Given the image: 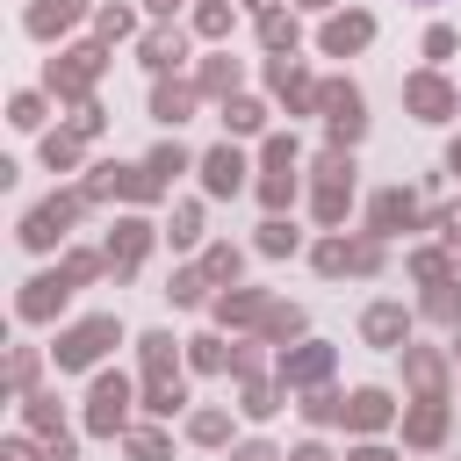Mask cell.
<instances>
[{
  "label": "cell",
  "instance_id": "6da1fadb",
  "mask_svg": "<svg viewBox=\"0 0 461 461\" xmlns=\"http://www.w3.org/2000/svg\"><path fill=\"white\" fill-rule=\"evenodd\" d=\"M108 346H122V324L115 317H79L72 331H58V346H50V360L72 375V367H94Z\"/></svg>",
  "mask_w": 461,
  "mask_h": 461
},
{
  "label": "cell",
  "instance_id": "7a4b0ae2",
  "mask_svg": "<svg viewBox=\"0 0 461 461\" xmlns=\"http://www.w3.org/2000/svg\"><path fill=\"white\" fill-rule=\"evenodd\" d=\"M79 209H86V194H50L43 209H29V216H22V245H29V252H50Z\"/></svg>",
  "mask_w": 461,
  "mask_h": 461
},
{
  "label": "cell",
  "instance_id": "3957f363",
  "mask_svg": "<svg viewBox=\"0 0 461 461\" xmlns=\"http://www.w3.org/2000/svg\"><path fill=\"white\" fill-rule=\"evenodd\" d=\"M122 418H130V382H122V375H94L86 432H122Z\"/></svg>",
  "mask_w": 461,
  "mask_h": 461
},
{
  "label": "cell",
  "instance_id": "277c9868",
  "mask_svg": "<svg viewBox=\"0 0 461 461\" xmlns=\"http://www.w3.org/2000/svg\"><path fill=\"white\" fill-rule=\"evenodd\" d=\"M65 295H72V274L58 267V274H36V281L22 288V303H14V310H22V324H43L50 310H65Z\"/></svg>",
  "mask_w": 461,
  "mask_h": 461
},
{
  "label": "cell",
  "instance_id": "5b68a950",
  "mask_svg": "<svg viewBox=\"0 0 461 461\" xmlns=\"http://www.w3.org/2000/svg\"><path fill=\"white\" fill-rule=\"evenodd\" d=\"M202 187H209V194H238V187H245V151H238V144H216V151L202 158Z\"/></svg>",
  "mask_w": 461,
  "mask_h": 461
},
{
  "label": "cell",
  "instance_id": "8992f818",
  "mask_svg": "<svg viewBox=\"0 0 461 461\" xmlns=\"http://www.w3.org/2000/svg\"><path fill=\"white\" fill-rule=\"evenodd\" d=\"M324 115H331V137H339V144H353V137L367 130V115H360V94H353V86H324Z\"/></svg>",
  "mask_w": 461,
  "mask_h": 461
},
{
  "label": "cell",
  "instance_id": "52a82bcc",
  "mask_svg": "<svg viewBox=\"0 0 461 461\" xmlns=\"http://www.w3.org/2000/svg\"><path fill=\"white\" fill-rule=\"evenodd\" d=\"M360 331H367V346H396V339L411 331V310H403V303H375V310L360 317Z\"/></svg>",
  "mask_w": 461,
  "mask_h": 461
},
{
  "label": "cell",
  "instance_id": "ba28073f",
  "mask_svg": "<svg viewBox=\"0 0 461 461\" xmlns=\"http://www.w3.org/2000/svg\"><path fill=\"white\" fill-rule=\"evenodd\" d=\"M367 36H375V22H367V14H331V22H324V50H331V58L360 50Z\"/></svg>",
  "mask_w": 461,
  "mask_h": 461
},
{
  "label": "cell",
  "instance_id": "9c48e42d",
  "mask_svg": "<svg viewBox=\"0 0 461 461\" xmlns=\"http://www.w3.org/2000/svg\"><path fill=\"white\" fill-rule=\"evenodd\" d=\"M403 101H411V108H418L425 122H439V115L454 108V94H447V79H432V72H418V79L403 86Z\"/></svg>",
  "mask_w": 461,
  "mask_h": 461
},
{
  "label": "cell",
  "instance_id": "30bf717a",
  "mask_svg": "<svg viewBox=\"0 0 461 461\" xmlns=\"http://www.w3.org/2000/svg\"><path fill=\"white\" fill-rule=\"evenodd\" d=\"M144 245H151V230H144V223H115V238H108V267H115V274H130V267L144 259Z\"/></svg>",
  "mask_w": 461,
  "mask_h": 461
},
{
  "label": "cell",
  "instance_id": "8fae6325",
  "mask_svg": "<svg viewBox=\"0 0 461 461\" xmlns=\"http://www.w3.org/2000/svg\"><path fill=\"white\" fill-rule=\"evenodd\" d=\"M94 72H101V50H72L65 65H50V86L79 94V86H94Z\"/></svg>",
  "mask_w": 461,
  "mask_h": 461
},
{
  "label": "cell",
  "instance_id": "7c38bea8",
  "mask_svg": "<svg viewBox=\"0 0 461 461\" xmlns=\"http://www.w3.org/2000/svg\"><path fill=\"white\" fill-rule=\"evenodd\" d=\"M346 425H360V432L389 425V396H382V389H353V396H346Z\"/></svg>",
  "mask_w": 461,
  "mask_h": 461
},
{
  "label": "cell",
  "instance_id": "4fadbf2b",
  "mask_svg": "<svg viewBox=\"0 0 461 461\" xmlns=\"http://www.w3.org/2000/svg\"><path fill=\"white\" fill-rule=\"evenodd\" d=\"M418 223V202L403 194V187H389L382 202H375V230H411Z\"/></svg>",
  "mask_w": 461,
  "mask_h": 461
},
{
  "label": "cell",
  "instance_id": "5bb4252c",
  "mask_svg": "<svg viewBox=\"0 0 461 461\" xmlns=\"http://www.w3.org/2000/svg\"><path fill=\"white\" fill-rule=\"evenodd\" d=\"M65 22H79V0H36L29 7V36H58Z\"/></svg>",
  "mask_w": 461,
  "mask_h": 461
},
{
  "label": "cell",
  "instance_id": "9a60e30c",
  "mask_svg": "<svg viewBox=\"0 0 461 461\" xmlns=\"http://www.w3.org/2000/svg\"><path fill=\"white\" fill-rule=\"evenodd\" d=\"M180 58H187L180 29H158V36H144V65H151V72H166V65H180Z\"/></svg>",
  "mask_w": 461,
  "mask_h": 461
},
{
  "label": "cell",
  "instance_id": "2e32d148",
  "mask_svg": "<svg viewBox=\"0 0 461 461\" xmlns=\"http://www.w3.org/2000/svg\"><path fill=\"white\" fill-rule=\"evenodd\" d=\"M324 367H331V353H324V346H303V353L281 360V382H317Z\"/></svg>",
  "mask_w": 461,
  "mask_h": 461
},
{
  "label": "cell",
  "instance_id": "e0dca14e",
  "mask_svg": "<svg viewBox=\"0 0 461 461\" xmlns=\"http://www.w3.org/2000/svg\"><path fill=\"white\" fill-rule=\"evenodd\" d=\"M187 108H194V86H158L151 94V115L158 122H187Z\"/></svg>",
  "mask_w": 461,
  "mask_h": 461
},
{
  "label": "cell",
  "instance_id": "ac0fdd59",
  "mask_svg": "<svg viewBox=\"0 0 461 461\" xmlns=\"http://www.w3.org/2000/svg\"><path fill=\"white\" fill-rule=\"evenodd\" d=\"M418 447H432L439 432H447V411H439V396H425V411H411V425H403Z\"/></svg>",
  "mask_w": 461,
  "mask_h": 461
},
{
  "label": "cell",
  "instance_id": "d6986e66",
  "mask_svg": "<svg viewBox=\"0 0 461 461\" xmlns=\"http://www.w3.org/2000/svg\"><path fill=\"white\" fill-rule=\"evenodd\" d=\"M144 396H151V403H144L151 418H173V411H180V382H173V375H151V389H144Z\"/></svg>",
  "mask_w": 461,
  "mask_h": 461
},
{
  "label": "cell",
  "instance_id": "ffe728a7",
  "mask_svg": "<svg viewBox=\"0 0 461 461\" xmlns=\"http://www.w3.org/2000/svg\"><path fill=\"white\" fill-rule=\"evenodd\" d=\"M72 158H79V137H43V166L50 173H65Z\"/></svg>",
  "mask_w": 461,
  "mask_h": 461
},
{
  "label": "cell",
  "instance_id": "44dd1931",
  "mask_svg": "<svg viewBox=\"0 0 461 461\" xmlns=\"http://www.w3.org/2000/svg\"><path fill=\"white\" fill-rule=\"evenodd\" d=\"M166 238H173V245H194V238H202V209H173Z\"/></svg>",
  "mask_w": 461,
  "mask_h": 461
},
{
  "label": "cell",
  "instance_id": "7402d4cb",
  "mask_svg": "<svg viewBox=\"0 0 461 461\" xmlns=\"http://www.w3.org/2000/svg\"><path fill=\"white\" fill-rule=\"evenodd\" d=\"M144 367H151V375L173 367V339H166V331H144Z\"/></svg>",
  "mask_w": 461,
  "mask_h": 461
},
{
  "label": "cell",
  "instance_id": "603a6c76",
  "mask_svg": "<svg viewBox=\"0 0 461 461\" xmlns=\"http://www.w3.org/2000/svg\"><path fill=\"white\" fill-rule=\"evenodd\" d=\"M187 432H194L202 447H216V439L230 432V418H223V411H194V425H187Z\"/></svg>",
  "mask_w": 461,
  "mask_h": 461
},
{
  "label": "cell",
  "instance_id": "cb8c5ba5",
  "mask_svg": "<svg viewBox=\"0 0 461 461\" xmlns=\"http://www.w3.org/2000/svg\"><path fill=\"white\" fill-rule=\"evenodd\" d=\"M259 36H267L274 50H281V43L295 50V22H288V14H259Z\"/></svg>",
  "mask_w": 461,
  "mask_h": 461
},
{
  "label": "cell",
  "instance_id": "d4e9b609",
  "mask_svg": "<svg viewBox=\"0 0 461 461\" xmlns=\"http://www.w3.org/2000/svg\"><path fill=\"white\" fill-rule=\"evenodd\" d=\"M223 122H230V130L245 137V130H259L267 115H259V101H230V108H223Z\"/></svg>",
  "mask_w": 461,
  "mask_h": 461
},
{
  "label": "cell",
  "instance_id": "484cf974",
  "mask_svg": "<svg viewBox=\"0 0 461 461\" xmlns=\"http://www.w3.org/2000/svg\"><path fill=\"white\" fill-rule=\"evenodd\" d=\"M259 252H295V230L274 216V223H259Z\"/></svg>",
  "mask_w": 461,
  "mask_h": 461
},
{
  "label": "cell",
  "instance_id": "4316f807",
  "mask_svg": "<svg viewBox=\"0 0 461 461\" xmlns=\"http://www.w3.org/2000/svg\"><path fill=\"white\" fill-rule=\"evenodd\" d=\"M202 274H209V281H238V252H230V245H216V252L202 259Z\"/></svg>",
  "mask_w": 461,
  "mask_h": 461
},
{
  "label": "cell",
  "instance_id": "83f0119b",
  "mask_svg": "<svg viewBox=\"0 0 461 461\" xmlns=\"http://www.w3.org/2000/svg\"><path fill=\"white\" fill-rule=\"evenodd\" d=\"M223 86H238V65H223V58L202 65V94H223Z\"/></svg>",
  "mask_w": 461,
  "mask_h": 461
},
{
  "label": "cell",
  "instance_id": "f1b7e54d",
  "mask_svg": "<svg viewBox=\"0 0 461 461\" xmlns=\"http://www.w3.org/2000/svg\"><path fill=\"white\" fill-rule=\"evenodd\" d=\"M7 122H14V130H36V122H43V101H36V94H14V115H7Z\"/></svg>",
  "mask_w": 461,
  "mask_h": 461
},
{
  "label": "cell",
  "instance_id": "f546056e",
  "mask_svg": "<svg viewBox=\"0 0 461 461\" xmlns=\"http://www.w3.org/2000/svg\"><path fill=\"white\" fill-rule=\"evenodd\" d=\"M180 166H187V151H180V144H166V151H151V180H173Z\"/></svg>",
  "mask_w": 461,
  "mask_h": 461
},
{
  "label": "cell",
  "instance_id": "4dcf8cb0",
  "mask_svg": "<svg viewBox=\"0 0 461 461\" xmlns=\"http://www.w3.org/2000/svg\"><path fill=\"white\" fill-rule=\"evenodd\" d=\"M303 418H310V425H331V418H346V403H339V396H310Z\"/></svg>",
  "mask_w": 461,
  "mask_h": 461
},
{
  "label": "cell",
  "instance_id": "1f68e13d",
  "mask_svg": "<svg viewBox=\"0 0 461 461\" xmlns=\"http://www.w3.org/2000/svg\"><path fill=\"white\" fill-rule=\"evenodd\" d=\"M130 461H166V439L158 432H130Z\"/></svg>",
  "mask_w": 461,
  "mask_h": 461
},
{
  "label": "cell",
  "instance_id": "d6a6232c",
  "mask_svg": "<svg viewBox=\"0 0 461 461\" xmlns=\"http://www.w3.org/2000/svg\"><path fill=\"white\" fill-rule=\"evenodd\" d=\"M194 22H202V36H223V29H230V7H223V0H209Z\"/></svg>",
  "mask_w": 461,
  "mask_h": 461
},
{
  "label": "cell",
  "instance_id": "836d02e7",
  "mask_svg": "<svg viewBox=\"0 0 461 461\" xmlns=\"http://www.w3.org/2000/svg\"><path fill=\"white\" fill-rule=\"evenodd\" d=\"M202 281H209V274H173L166 295H173V303H202Z\"/></svg>",
  "mask_w": 461,
  "mask_h": 461
},
{
  "label": "cell",
  "instance_id": "e575fe53",
  "mask_svg": "<svg viewBox=\"0 0 461 461\" xmlns=\"http://www.w3.org/2000/svg\"><path fill=\"white\" fill-rule=\"evenodd\" d=\"M425 58H454V29H447V22L425 29Z\"/></svg>",
  "mask_w": 461,
  "mask_h": 461
},
{
  "label": "cell",
  "instance_id": "d590c367",
  "mask_svg": "<svg viewBox=\"0 0 461 461\" xmlns=\"http://www.w3.org/2000/svg\"><path fill=\"white\" fill-rule=\"evenodd\" d=\"M259 194H267V202H274V209H281V202H288V194H295V173H267V187H259Z\"/></svg>",
  "mask_w": 461,
  "mask_h": 461
},
{
  "label": "cell",
  "instance_id": "8d00e7d4",
  "mask_svg": "<svg viewBox=\"0 0 461 461\" xmlns=\"http://www.w3.org/2000/svg\"><path fill=\"white\" fill-rule=\"evenodd\" d=\"M194 367H223V339H194Z\"/></svg>",
  "mask_w": 461,
  "mask_h": 461
},
{
  "label": "cell",
  "instance_id": "74e56055",
  "mask_svg": "<svg viewBox=\"0 0 461 461\" xmlns=\"http://www.w3.org/2000/svg\"><path fill=\"white\" fill-rule=\"evenodd\" d=\"M267 411H274V389L252 382V389H245V418H267Z\"/></svg>",
  "mask_w": 461,
  "mask_h": 461
},
{
  "label": "cell",
  "instance_id": "f35d334b",
  "mask_svg": "<svg viewBox=\"0 0 461 461\" xmlns=\"http://www.w3.org/2000/svg\"><path fill=\"white\" fill-rule=\"evenodd\" d=\"M29 382H36V353L22 346V353H14V389H29Z\"/></svg>",
  "mask_w": 461,
  "mask_h": 461
},
{
  "label": "cell",
  "instance_id": "ab89813d",
  "mask_svg": "<svg viewBox=\"0 0 461 461\" xmlns=\"http://www.w3.org/2000/svg\"><path fill=\"white\" fill-rule=\"evenodd\" d=\"M230 461H281V454H274V447H267V439H252V447H238V454H230Z\"/></svg>",
  "mask_w": 461,
  "mask_h": 461
},
{
  "label": "cell",
  "instance_id": "60d3db41",
  "mask_svg": "<svg viewBox=\"0 0 461 461\" xmlns=\"http://www.w3.org/2000/svg\"><path fill=\"white\" fill-rule=\"evenodd\" d=\"M439 230H447V238H461V209H439Z\"/></svg>",
  "mask_w": 461,
  "mask_h": 461
},
{
  "label": "cell",
  "instance_id": "b9f144b4",
  "mask_svg": "<svg viewBox=\"0 0 461 461\" xmlns=\"http://www.w3.org/2000/svg\"><path fill=\"white\" fill-rule=\"evenodd\" d=\"M144 7H151V14H173V7H180V0H144Z\"/></svg>",
  "mask_w": 461,
  "mask_h": 461
},
{
  "label": "cell",
  "instance_id": "7bdbcfd3",
  "mask_svg": "<svg viewBox=\"0 0 461 461\" xmlns=\"http://www.w3.org/2000/svg\"><path fill=\"white\" fill-rule=\"evenodd\" d=\"M295 461H324V447H295Z\"/></svg>",
  "mask_w": 461,
  "mask_h": 461
},
{
  "label": "cell",
  "instance_id": "ee69618b",
  "mask_svg": "<svg viewBox=\"0 0 461 461\" xmlns=\"http://www.w3.org/2000/svg\"><path fill=\"white\" fill-rule=\"evenodd\" d=\"M353 461H389V454H382V447H360V454H353Z\"/></svg>",
  "mask_w": 461,
  "mask_h": 461
},
{
  "label": "cell",
  "instance_id": "f6af8a7d",
  "mask_svg": "<svg viewBox=\"0 0 461 461\" xmlns=\"http://www.w3.org/2000/svg\"><path fill=\"white\" fill-rule=\"evenodd\" d=\"M447 166H454V173H461V137H454V151H447Z\"/></svg>",
  "mask_w": 461,
  "mask_h": 461
},
{
  "label": "cell",
  "instance_id": "bcb514c9",
  "mask_svg": "<svg viewBox=\"0 0 461 461\" xmlns=\"http://www.w3.org/2000/svg\"><path fill=\"white\" fill-rule=\"evenodd\" d=\"M245 7H259V14H274V0H245Z\"/></svg>",
  "mask_w": 461,
  "mask_h": 461
},
{
  "label": "cell",
  "instance_id": "7dc6e473",
  "mask_svg": "<svg viewBox=\"0 0 461 461\" xmlns=\"http://www.w3.org/2000/svg\"><path fill=\"white\" fill-rule=\"evenodd\" d=\"M303 7H331V0H303Z\"/></svg>",
  "mask_w": 461,
  "mask_h": 461
}]
</instances>
